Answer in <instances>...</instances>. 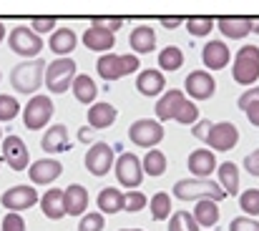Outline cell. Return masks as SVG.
I'll return each instance as SVG.
<instances>
[{
  "label": "cell",
  "mask_w": 259,
  "mask_h": 231,
  "mask_svg": "<svg viewBox=\"0 0 259 231\" xmlns=\"http://www.w3.org/2000/svg\"><path fill=\"white\" fill-rule=\"evenodd\" d=\"M116 116H118V111H116L111 103H93V106L88 108V126L96 128V131L108 128V126L116 121Z\"/></svg>",
  "instance_id": "28"
},
{
  "label": "cell",
  "mask_w": 259,
  "mask_h": 231,
  "mask_svg": "<svg viewBox=\"0 0 259 231\" xmlns=\"http://www.w3.org/2000/svg\"><path fill=\"white\" fill-rule=\"evenodd\" d=\"M83 45L88 51H96V53H106V51L111 53V48L116 45V38H113V33H108L103 28H86Z\"/></svg>",
  "instance_id": "26"
},
{
  "label": "cell",
  "mask_w": 259,
  "mask_h": 231,
  "mask_svg": "<svg viewBox=\"0 0 259 231\" xmlns=\"http://www.w3.org/2000/svg\"><path fill=\"white\" fill-rule=\"evenodd\" d=\"M3 231H25V221L20 214L15 211H8L5 219H3Z\"/></svg>",
  "instance_id": "43"
},
{
  "label": "cell",
  "mask_w": 259,
  "mask_h": 231,
  "mask_svg": "<svg viewBox=\"0 0 259 231\" xmlns=\"http://www.w3.org/2000/svg\"><path fill=\"white\" fill-rule=\"evenodd\" d=\"M0 141H3V128H0Z\"/></svg>",
  "instance_id": "54"
},
{
  "label": "cell",
  "mask_w": 259,
  "mask_h": 231,
  "mask_svg": "<svg viewBox=\"0 0 259 231\" xmlns=\"http://www.w3.org/2000/svg\"><path fill=\"white\" fill-rule=\"evenodd\" d=\"M149 209H151L154 221H164V219H169V214H171V196H169V194H164V191L154 194V199H151Z\"/></svg>",
  "instance_id": "35"
},
{
  "label": "cell",
  "mask_w": 259,
  "mask_h": 231,
  "mask_svg": "<svg viewBox=\"0 0 259 231\" xmlns=\"http://www.w3.org/2000/svg\"><path fill=\"white\" fill-rule=\"evenodd\" d=\"M156 118L161 121H176L181 126H191L199 123V108L184 96V90L171 88L169 93H164L156 103Z\"/></svg>",
  "instance_id": "1"
},
{
  "label": "cell",
  "mask_w": 259,
  "mask_h": 231,
  "mask_svg": "<svg viewBox=\"0 0 259 231\" xmlns=\"http://www.w3.org/2000/svg\"><path fill=\"white\" fill-rule=\"evenodd\" d=\"M194 219L201 229H211L219 224V204L211 201V199H201L196 201V209H194Z\"/></svg>",
  "instance_id": "29"
},
{
  "label": "cell",
  "mask_w": 259,
  "mask_h": 231,
  "mask_svg": "<svg viewBox=\"0 0 259 231\" xmlns=\"http://www.w3.org/2000/svg\"><path fill=\"white\" fill-rule=\"evenodd\" d=\"M116 178L126 189H136L144 181V163L136 154H121L116 158Z\"/></svg>",
  "instance_id": "10"
},
{
  "label": "cell",
  "mask_w": 259,
  "mask_h": 231,
  "mask_svg": "<svg viewBox=\"0 0 259 231\" xmlns=\"http://www.w3.org/2000/svg\"><path fill=\"white\" fill-rule=\"evenodd\" d=\"M46 68L48 63L43 58H35V61H25V63H18L13 71H10V85L18 90V93H35L40 88V83L46 80Z\"/></svg>",
  "instance_id": "3"
},
{
  "label": "cell",
  "mask_w": 259,
  "mask_h": 231,
  "mask_svg": "<svg viewBox=\"0 0 259 231\" xmlns=\"http://www.w3.org/2000/svg\"><path fill=\"white\" fill-rule=\"evenodd\" d=\"M53 111H56V106H53V101L48 96H40V93L33 96L28 101V106L23 108V123H25V128L28 131H40L53 118Z\"/></svg>",
  "instance_id": "8"
},
{
  "label": "cell",
  "mask_w": 259,
  "mask_h": 231,
  "mask_svg": "<svg viewBox=\"0 0 259 231\" xmlns=\"http://www.w3.org/2000/svg\"><path fill=\"white\" fill-rule=\"evenodd\" d=\"M217 25L229 40H242L252 30V18H247V15H224V18L217 20Z\"/></svg>",
  "instance_id": "18"
},
{
  "label": "cell",
  "mask_w": 259,
  "mask_h": 231,
  "mask_svg": "<svg viewBox=\"0 0 259 231\" xmlns=\"http://www.w3.org/2000/svg\"><path fill=\"white\" fill-rule=\"evenodd\" d=\"M237 144H239V128L229 121L214 123L209 136H206V146L214 151H232Z\"/></svg>",
  "instance_id": "13"
},
{
  "label": "cell",
  "mask_w": 259,
  "mask_h": 231,
  "mask_svg": "<svg viewBox=\"0 0 259 231\" xmlns=\"http://www.w3.org/2000/svg\"><path fill=\"white\" fill-rule=\"evenodd\" d=\"M144 173H149V176H161L164 171H166V156L164 151H159V149H151L149 154L144 156Z\"/></svg>",
  "instance_id": "33"
},
{
  "label": "cell",
  "mask_w": 259,
  "mask_h": 231,
  "mask_svg": "<svg viewBox=\"0 0 259 231\" xmlns=\"http://www.w3.org/2000/svg\"><path fill=\"white\" fill-rule=\"evenodd\" d=\"M252 101H259V88H249V90H244V93L239 96V101H237V103H239V108L244 111Z\"/></svg>",
  "instance_id": "47"
},
{
  "label": "cell",
  "mask_w": 259,
  "mask_h": 231,
  "mask_svg": "<svg viewBox=\"0 0 259 231\" xmlns=\"http://www.w3.org/2000/svg\"><path fill=\"white\" fill-rule=\"evenodd\" d=\"M76 45H78V35H76L71 28H58V30H53V35H51V40H48V48H51L58 58H68V56L76 51Z\"/></svg>",
  "instance_id": "20"
},
{
  "label": "cell",
  "mask_w": 259,
  "mask_h": 231,
  "mask_svg": "<svg viewBox=\"0 0 259 231\" xmlns=\"http://www.w3.org/2000/svg\"><path fill=\"white\" fill-rule=\"evenodd\" d=\"M3 38H5V25L0 23V43H3Z\"/></svg>",
  "instance_id": "52"
},
{
  "label": "cell",
  "mask_w": 259,
  "mask_h": 231,
  "mask_svg": "<svg viewBox=\"0 0 259 231\" xmlns=\"http://www.w3.org/2000/svg\"><path fill=\"white\" fill-rule=\"evenodd\" d=\"M184 25H186V30L191 35L201 38V35H209L214 30V18L211 15H191V18H186Z\"/></svg>",
  "instance_id": "34"
},
{
  "label": "cell",
  "mask_w": 259,
  "mask_h": 231,
  "mask_svg": "<svg viewBox=\"0 0 259 231\" xmlns=\"http://www.w3.org/2000/svg\"><path fill=\"white\" fill-rule=\"evenodd\" d=\"M8 45H10L13 53L35 61L38 53L43 51V38H40L33 28H28V25H18V28L10 30V35H8Z\"/></svg>",
  "instance_id": "7"
},
{
  "label": "cell",
  "mask_w": 259,
  "mask_h": 231,
  "mask_svg": "<svg viewBox=\"0 0 259 231\" xmlns=\"http://www.w3.org/2000/svg\"><path fill=\"white\" fill-rule=\"evenodd\" d=\"M239 209L247 216H259V189H247L239 196Z\"/></svg>",
  "instance_id": "37"
},
{
  "label": "cell",
  "mask_w": 259,
  "mask_h": 231,
  "mask_svg": "<svg viewBox=\"0 0 259 231\" xmlns=\"http://www.w3.org/2000/svg\"><path fill=\"white\" fill-rule=\"evenodd\" d=\"M184 90L194 98V101H209L217 90V80L211 78L209 71H191L184 80Z\"/></svg>",
  "instance_id": "14"
},
{
  "label": "cell",
  "mask_w": 259,
  "mask_h": 231,
  "mask_svg": "<svg viewBox=\"0 0 259 231\" xmlns=\"http://www.w3.org/2000/svg\"><path fill=\"white\" fill-rule=\"evenodd\" d=\"M0 80H3V73H0Z\"/></svg>",
  "instance_id": "56"
},
{
  "label": "cell",
  "mask_w": 259,
  "mask_h": 231,
  "mask_svg": "<svg viewBox=\"0 0 259 231\" xmlns=\"http://www.w3.org/2000/svg\"><path fill=\"white\" fill-rule=\"evenodd\" d=\"M219 186L227 191V196H237L239 194V168L232 161L219 163Z\"/></svg>",
  "instance_id": "30"
},
{
  "label": "cell",
  "mask_w": 259,
  "mask_h": 231,
  "mask_svg": "<svg viewBox=\"0 0 259 231\" xmlns=\"http://www.w3.org/2000/svg\"><path fill=\"white\" fill-rule=\"evenodd\" d=\"M30 28L40 35V33H48V30H53L56 28V18H43V15H35V18H30Z\"/></svg>",
  "instance_id": "44"
},
{
  "label": "cell",
  "mask_w": 259,
  "mask_h": 231,
  "mask_svg": "<svg viewBox=\"0 0 259 231\" xmlns=\"http://www.w3.org/2000/svg\"><path fill=\"white\" fill-rule=\"evenodd\" d=\"M96 204H98L101 214H118V211H126V194H121L113 186H106V189H101Z\"/></svg>",
  "instance_id": "25"
},
{
  "label": "cell",
  "mask_w": 259,
  "mask_h": 231,
  "mask_svg": "<svg viewBox=\"0 0 259 231\" xmlns=\"http://www.w3.org/2000/svg\"><path fill=\"white\" fill-rule=\"evenodd\" d=\"M61 173H63V166H61V161H56V158H38V161H33V166L28 168V176H30V181H33L35 186H48V183H53Z\"/></svg>",
  "instance_id": "16"
},
{
  "label": "cell",
  "mask_w": 259,
  "mask_h": 231,
  "mask_svg": "<svg viewBox=\"0 0 259 231\" xmlns=\"http://www.w3.org/2000/svg\"><path fill=\"white\" fill-rule=\"evenodd\" d=\"M174 196L181 201H201V199H211V201H222L227 199V191L214 183L211 178H181L174 183Z\"/></svg>",
  "instance_id": "2"
},
{
  "label": "cell",
  "mask_w": 259,
  "mask_h": 231,
  "mask_svg": "<svg viewBox=\"0 0 259 231\" xmlns=\"http://www.w3.org/2000/svg\"><path fill=\"white\" fill-rule=\"evenodd\" d=\"M184 66V53L179 45H166L161 53H159V68L166 71V73H174Z\"/></svg>",
  "instance_id": "32"
},
{
  "label": "cell",
  "mask_w": 259,
  "mask_h": 231,
  "mask_svg": "<svg viewBox=\"0 0 259 231\" xmlns=\"http://www.w3.org/2000/svg\"><path fill=\"white\" fill-rule=\"evenodd\" d=\"M83 163H86V168L93 176H106V173L116 166V161H113V146H108V144H103V141L93 144L86 151Z\"/></svg>",
  "instance_id": "11"
},
{
  "label": "cell",
  "mask_w": 259,
  "mask_h": 231,
  "mask_svg": "<svg viewBox=\"0 0 259 231\" xmlns=\"http://www.w3.org/2000/svg\"><path fill=\"white\" fill-rule=\"evenodd\" d=\"M252 33H259V18H252Z\"/></svg>",
  "instance_id": "51"
},
{
  "label": "cell",
  "mask_w": 259,
  "mask_h": 231,
  "mask_svg": "<svg viewBox=\"0 0 259 231\" xmlns=\"http://www.w3.org/2000/svg\"><path fill=\"white\" fill-rule=\"evenodd\" d=\"M217 156L209 149H196L189 154V171L194 173V178H209L217 171Z\"/></svg>",
  "instance_id": "17"
},
{
  "label": "cell",
  "mask_w": 259,
  "mask_h": 231,
  "mask_svg": "<svg viewBox=\"0 0 259 231\" xmlns=\"http://www.w3.org/2000/svg\"><path fill=\"white\" fill-rule=\"evenodd\" d=\"M131 48H134V56H141V53H151L156 48V33L154 28L149 25H139L131 30V38H128Z\"/></svg>",
  "instance_id": "27"
},
{
  "label": "cell",
  "mask_w": 259,
  "mask_h": 231,
  "mask_svg": "<svg viewBox=\"0 0 259 231\" xmlns=\"http://www.w3.org/2000/svg\"><path fill=\"white\" fill-rule=\"evenodd\" d=\"M211 126H214V123H209V121H199V123L191 128V136H194V138H199V141H206V136H209Z\"/></svg>",
  "instance_id": "45"
},
{
  "label": "cell",
  "mask_w": 259,
  "mask_h": 231,
  "mask_svg": "<svg viewBox=\"0 0 259 231\" xmlns=\"http://www.w3.org/2000/svg\"><path fill=\"white\" fill-rule=\"evenodd\" d=\"M78 138H81V141H88V138H91V131H88V128H81Z\"/></svg>",
  "instance_id": "50"
},
{
  "label": "cell",
  "mask_w": 259,
  "mask_h": 231,
  "mask_svg": "<svg viewBox=\"0 0 259 231\" xmlns=\"http://www.w3.org/2000/svg\"><path fill=\"white\" fill-rule=\"evenodd\" d=\"M103 226H106L103 214L101 211H91V214H83V219L78 224V231H101Z\"/></svg>",
  "instance_id": "39"
},
{
  "label": "cell",
  "mask_w": 259,
  "mask_h": 231,
  "mask_svg": "<svg viewBox=\"0 0 259 231\" xmlns=\"http://www.w3.org/2000/svg\"><path fill=\"white\" fill-rule=\"evenodd\" d=\"M146 196L141 194V191H128L126 194V211H131V214H136V211H141V209H146Z\"/></svg>",
  "instance_id": "41"
},
{
  "label": "cell",
  "mask_w": 259,
  "mask_h": 231,
  "mask_svg": "<svg viewBox=\"0 0 259 231\" xmlns=\"http://www.w3.org/2000/svg\"><path fill=\"white\" fill-rule=\"evenodd\" d=\"M3 206L8 209V211H15V214H20V211H25V209H30V206H35L40 199H38V191L33 189V186H28V183H20V186H13V189H8L5 194H3Z\"/></svg>",
  "instance_id": "12"
},
{
  "label": "cell",
  "mask_w": 259,
  "mask_h": 231,
  "mask_svg": "<svg viewBox=\"0 0 259 231\" xmlns=\"http://www.w3.org/2000/svg\"><path fill=\"white\" fill-rule=\"evenodd\" d=\"M181 23H186V20H184V18H176V15H171V18H161V25H164V28H169V30L179 28Z\"/></svg>",
  "instance_id": "49"
},
{
  "label": "cell",
  "mask_w": 259,
  "mask_h": 231,
  "mask_svg": "<svg viewBox=\"0 0 259 231\" xmlns=\"http://www.w3.org/2000/svg\"><path fill=\"white\" fill-rule=\"evenodd\" d=\"M121 231H144V229H121Z\"/></svg>",
  "instance_id": "53"
},
{
  "label": "cell",
  "mask_w": 259,
  "mask_h": 231,
  "mask_svg": "<svg viewBox=\"0 0 259 231\" xmlns=\"http://www.w3.org/2000/svg\"><path fill=\"white\" fill-rule=\"evenodd\" d=\"M201 226L196 224L194 214L189 211H174L171 219H169V231H199Z\"/></svg>",
  "instance_id": "36"
},
{
  "label": "cell",
  "mask_w": 259,
  "mask_h": 231,
  "mask_svg": "<svg viewBox=\"0 0 259 231\" xmlns=\"http://www.w3.org/2000/svg\"><path fill=\"white\" fill-rule=\"evenodd\" d=\"M40 146H43L46 154H63V151H68L71 144H68V131H66V126H63V123L51 126V128L46 131V136L40 138Z\"/></svg>",
  "instance_id": "23"
},
{
  "label": "cell",
  "mask_w": 259,
  "mask_h": 231,
  "mask_svg": "<svg viewBox=\"0 0 259 231\" xmlns=\"http://www.w3.org/2000/svg\"><path fill=\"white\" fill-rule=\"evenodd\" d=\"M244 168H247V173H252V176L259 178V149L244 158Z\"/></svg>",
  "instance_id": "46"
},
{
  "label": "cell",
  "mask_w": 259,
  "mask_h": 231,
  "mask_svg": "<svg viewBox=\"0 0 259 231\" xmlns=\"http://www.w3.org/2000/svg\"><path fill=\"white\" fill-rule=\"evenodd\" d=\"M128 138H131V144H136L141 149H154L156 144L164 141V126L159 121H151V118H139L131 123Z\"/></svg>",
  "instance_id": "9"
},
{
  "label": "cell",
  "mask_w": 259,
  "mask_h": 231,
  "mask_svg": "<svg viewBox=\"0 0 259 231\" xmlns=\"http://www.w3.org/2000/svg\"><path fill=\"white\" fill-rule=\"evenodd\" d=\"M141 68L139 56H118V53H103L96 63V71L103 80H118V78L136 73Z\"/></svg>",
  "instance_id": "4"
},
{
  "label": "cell",
  "mask_w": 259,
  "mask_h": 231,
  "mask_svg": "<svg viewBox=\"0 0 259 231\" xmlns=\"http://www.w3.org/2000/svg\"><path fill=\"white\" fill-rule=\"evenodd\" d=\"M244 113H247V118H249V123L252 126H257L259 128V101H252L247 108H244Z\"/></svg>",
  "instance_id": "48"
},
{
  "label": "cell",
  "mask_w": 259,
  "mask_h": 231,
  "mask_svg": "<svg viewBox=\"0 0 259 231\" xmlns=\"http://www.w3.org/2000/svg\"><path fill=\"white\" fill-rule=\"evenodd\" d=\"M18 113H20V106H18V101H15L13 96L3 93V96H0V121H13Z\"/></svg>",
  "instance_id": "38"
},
{
  "label": "cell",
  "mask_w": 259,
  "mask_h": 231,
  "mask_svg": "<svg viewBox=\"0 0 259 231\" xmlns=\"http://www.w3.org/2000/svg\"><path fill=\"white\" fill-rule=\"evenodd\" d=\"M66 196V214L68 216H83L88 209V191L81 183H71L68 189H63Z\"/></svg>",
  "instance_id": "24"
},
{
  "label": "cell",
  "mask_w": 259,
  "mask_h": 231,
  "mask_svg": "<svg viewBox=\"0 0 259 231\" xmlns=\"http://www.w3.org/2000/svg\"><path fill=\"white\" fill-rule=\"evenodd\" d=\"M232 76L239 85H254L259 78V48L257 45H242L234 56Z\"/></svg>",
  "instance_id": "5"
},
{
  "label": "cell",
  "mask_w": 259,
  "mask_h": 231,
  "mask_svg": "<svg viewBox=\"0 0 259 231\" xmlns=\"http://www.w3.org/2000/svg\"><path fill=\"white\" fill-rule=\"evenodd\" d=\"M3 161H5L13 171H25V168H28L30 154H28V146L23 144L20 136H8V138L3 141Z\"/></svg>",
  "instance_id": "15"
},
{
  "label": "cell",
  "mask_w": 259,
  "mask_h": 231,
  "mask_svg": "<svg viewBox=\"0 0 259 231\" xmlns=\"http://www.w3.org/2000/svg\"><path fill=\"white\" fill-rule=\"evenodd\" d=\"M40 211L46 219L51 221H58L66 216V196L61 189H48L43 196H40Z\"/></svg>",
  "instance_id": "19"
},
{
  "label": "cell",
  "mask_w": 259,
  "mask_h": 231,
  "mask_svg": "<svg viewBox=\"0 0 259 231\" xmlns=\"http://www.w3.org/2000/svg\"><path fill=\"white\" fill-rule=\"evenodd\" d=\"M76 61L73 58H56L46 68V85L51 93H66L76 80Z\"/></svg>",
  "instance_id": "6"
},
{
  "label": "cell",
  "mask_w": 259,
  "mask_h": 231,
  "mask_svg": "<svg viewBox=\"0 0 259 231\" xmlns=\"http://www.w3.org/2000/svg\"><path fill=\"white\" fill-rule=\"evenodd\" d=\"M136 88H139V93L146 96V98H154V96L164 93V88H166L164 73H161V71H154V68L141 71L139 78H136Z\"/></svg>",
  "instance_id": "22"
},
{
  "label": "cell",
  "mask_w": 259,
  "mask_h": 231,
  "mask_svg": "<svg viewBox=\"0 0 259 231\" xmlns=\"http://www.w3.org/2000/svg\"><path fill=\"white\" fill-rule=\"evenodd\" d=\"M0 163H3V156H0Z\"/></svg>",
  "instance_id": "55"
},
{
  "label": "cell",
  "mask_w": 259,
  "mask_h": 231,
  "mask_svg": "<svg viewBox=\"0 0 259 231\" xmlns=\"http://www.w3.org/2000/svg\"><path fill=\"white\" fill-rule=\"evenodd\" d=\"M71 90H73V96H76V101L78 103H93L96 101V96H98V88H96V83H93V78L91 76H76L73 80V85H71Z\"/></svg>",
  "instance_id": "31"
},
{
  "label": "cell",
  "mask_w": 259,
  "mask_h": 231,
  "mask_svg": "<svg viewBox=\"0 0 259 231\" xmlns=\"http://www.w3.org/2000/svg\"><path fill=\"white\" fill-rule=\"evenodd\" d=\"M123 25V18H101V15H96V18H91V28H103V30H108V33H113V30H118Z\"/></svg>",
  "instance_id": "40"
},
{
  "label": "cell",
  "mask_w": 259,
  "mask_h": 231,
  "mask_svg": "<svg viewBox=\"0 0 259 231\" xmlns=\"http://www.w3.org/2000/svg\"><path fill=\"white\" fill-rule=\"evenodd\" d=\"M229 231H259V221L252 216H237L229 221Z\"/></svg>",
  "instance_id": "42"
},
{
  "label": "cell",
  "mask_w": 259,
  "mask_h": 231,
  "mask_svg": "<svg viewBox=\"0 0 259 231\" xmlns=\"http://www.w3.org/2000/svg\"><path fill=\"white\" fill-rule=\"evenodd\" d=\"M201 61L209 71H222L229 63V48L222 40H209L201 48Z\"/></svg>",
  "instance_id": "21"
}]
</instances>
